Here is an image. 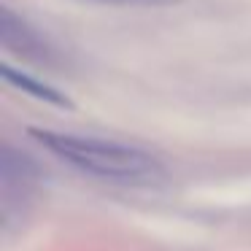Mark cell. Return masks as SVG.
Wrapping results in <instances>:
<instances>
[{"mask_svg": "<svg viewBox=\"0 0 251 251\" xmlns=\"http://www.w3.org/2000/svg\"><path fill=\"white\" fill-rule=\"evenodd\" d=\"M0 71H3V78H6L11 87H17V89H22L25 95H33L35 100H44V103H51V105H57V108H73V103L65 98V95L60 92V89H54L51 84H46V81H38V78H33V76H27V73H22V71H17L14 65H8V62H3L0 65Z\"/></svg>", "mask_w": 251, "mask_h": 251, "instance_id": "3", "label": "cell"}, {"mask_svg": "<svg viewBox=\"0 0 251 251\" xmlns=\"http://www.w3.org/2000/svg\"><path fill=\"white\" fill-rule=\"evenodd\" d=\"M0 38H3V46L17 54L27 57L33 62H46L49 60V49H46L44 38L30 27L27 22L17 17L11 8H3L0 11Z\"/></svg>", "mask_w": 251, "mask_h": 251, "instance_id": "2", "label": "cell"}, {"mask_svg": "<svg viewBox=\"0 0 251 251\" xmlns=\"http://www.w3.org/2000/svg\"><path fill=\"white\" fill-rule=\"evenodd\" d=\"M95 3H111V6H173L181 0H95Z\"/></svg>", "mask_w": 251, "mask_h": 251, "instance_id": "4", "label": "cell"}, {"mask_svg": "<svg viewBox=\"0 0 251 251\" xmlns=\"http://www.w3.org/2000/svg\"><path fill=\"white\" fill-rule=\"evenodd\" d=\"M27 135L35 138L57 159L92 176V178L122 186H159L165 181L162 162L138 146L103 141V138L92 135L41 130V127H30Z\"/></svg>", "mask_w": 251, "mask_h": 251, "instance_id": "1", "label": "cell"}]
</instances>
